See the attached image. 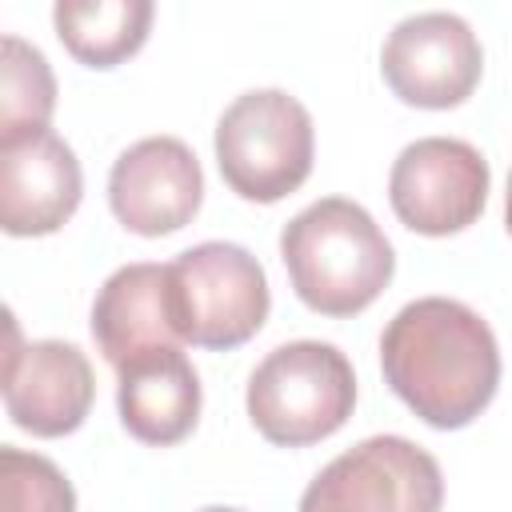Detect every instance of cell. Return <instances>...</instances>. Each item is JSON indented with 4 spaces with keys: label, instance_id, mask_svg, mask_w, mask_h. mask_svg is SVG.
<instances>
[{
    "label": "cell",
    "instance_id": "obj_1",
    "mask_svg": "<svg viewBox=\"0 0 512 512\" xmlns=\"http://www.w3.org/2000/svg\"><path fill=\"white\" fill-rule=\"evenodd\" d=\"M388 388L432 428L472 424L496 396L500 348L480 312L448 296L404 304L380 336Z\"/></svg>",
    "mask_w": 512,
    "mask_h": 512
},
{
    "label": "cell",
    "instance_id": "obj_2",
    "mask_svg": "<svg viewBox=\"0 0 512 512\" xmlns=\"http://www.w3.org/2000/svg\"><path fill=\"white\" fill-rule=\"evenodd\" d=\"M280 260L296 296L320 316L364 312L396 272L380 224L344 196H324L300 208L280 232Z\"/></svg>",
    "mask_w": 512,
    "mask_h": 512
},
{
    "label": "cell",
    "instance_id": "obj_3",
    "mask_svg": "<svg viewBox=\"0 0 512 512\" xmlns=\"http://www.w3.org/2000/svg\"><path fill=\"white\" fill-rule=\"evenodd\" d=\"M356 408L348 356L324 340L272 348L248 376V416L276 448H304L344 428Z\"/></svg>",
    "mask_w": 512,
    "mask_h": 512
},
{
    "label": "cell",
    "instance_id": "obj_4",
    "mask_svg": "<svg viewBox=\"0 0 512 512\" xmlns=\"http://www.w3.org/2000/svg\"><path fill=\"white\" fill-rule=\"evenodd\" d=\"M212 144L220 176L236 196L276 204L308 180L316 132L296 96L284 88H252L224 108Z\"/></svg>",
    "mask_w": 512,
    "mask_h": 512
},
{
    "label": "cell",
    "instance_id": "obj_5",
    "mask_svg": "<svg viewBox=\"0 0 512 512\" xmlns=\"http://www.w3.org/2000/svg\"><path fill=\"white\" fill-rule=\"evenodd\" d=\"M172 320L184 344L240 348L252 340L272 308L260 260L232 240H204L168 264Z\"/></svg>",
    "mask_w": 512,
    "mask_h": 512
},
{
    "label": "cell",
    "instance_id": "obj_6",
    "mask_svg": "<svg viewBox=\"0 0 512 512\" xmlns=\"http://www.w3.org/2000/svg\"><path fill=\"white\" fill-rule=\"evenodd\" d=\"M444 476L404 436H368L340 452L300 496V512H440Z\"/></svg>",
    "mask_w": 512,
    "mask_h": 512
},
{
    "label": "cell",
    "instance_id": "obj_7",
    "mask_svg": "<svg viewBox=\"0 0 512 512\" xmlns=\"http://www.w3.org/2000/svg\"><path fill=\"white\" fill-rule=\"evenodd\" d=\"M488 180V160L468 140L424 136L396 156L388 200L404 228L420 236H452L484 212Z\"/></svg>",
    "mask_w": 512,
    "mask_h": 512
},
{
    "label": "cell",
    "instance_id": "obj_8",
    "mask_svg": "<svg viewBox=\"0 0 512 512\" xmlns=\"http://www.w3.org/2000/svg\"><path fill=\"white\" fill-rule=\"evenodd\" d=\"M380 72L392 96L412 108H456L480 84L484 52L464 16L416 12L388 32Z\"/></svg>",
    "mask_w": 512,
    "mask_h": 512
},
{
    "label": "cell",
    "instance_id": "obj_9",
    "mask_svg": "<svg viewBox=\"0 0 512 512\" xmlns=\"http://www.w3.org/2000/svg\"><path fill=\"white\" fill-rule=\"evenodd\" d=\"M96 396L88 356L68 340L20 344L16 316L8 312L4 348V408L16 428L32 436H68L84 424Z\"/></svg>",
    "mask_w": 512,
    "mask_h": 512
},
{
    "label": "cell",
    "instance_id": "obj_10",
    "mask_svg": "<svg viewBox=\"0 0 512 512\" xmlns=\"http://www.w3.org/2000/svg\"><path fill=\"white\" fill-rule=\"evenodd\" d=\"M204 200L196 152L176 136H144L108 172L112 216L136 236H168L192 224Z\"/></svg>",
    "mask_w": 512,
    "mask_h": 512
},
{
    "label": "cell",
    "instance_id": "obj_11",
    "mask_svg": "<svg viewBox=\"0 0 512 512\" xmlns=\"http://www.w3.org/2000/svg\"><path fill=\"white\" fill-rule=\"evenodd\" d=\"M84 176L56 132H28L0 144V224L8 236H48L80 208Z\"/></svg>",
    "mask_w": 512,
    "mask_h": 512
},
{
    "label": "cell",
    "instance_id": "obj_12",
    "mask_svg": "<svg viewBox=\"0 0 512 512\" xmlns=\"http://www.w3.org/2000/svg\"><path fill=\"white\" fill-rule=\"evenodd\" d=\"M92 340L104 360L120 372L132 360H144L164 348H180V332L172 320V288L168 264H124L116 268L92 304Z\"/></svg>",
    "mask_w": 512,
    "mask_h": 512
},
{
    "label": "cell",
    "instance_id": "obj_13",
    "mask_svg": "<svg viewBox=\"0 0 512 512\" xmlns=\"http://www.w3.org/2000/svg\"><path fill=\"white\" fill-rule=\"evenodd\" d=\"M116 408L128 436L152 448L180 444L200 420V376L180 348L152 352L116 372Z\"/></svg>",
    "mask_w": 512,
    "mask_h": 512
},
{
    "label": "cell",
    "instance_id": "obj_14",
    "mask_svg": "<svg viewBox=\"0 0 512 512\" xmlns=\"http://www.w3.org/2000/svg\"><path fill=\"white\" fill-rule=\"evenodd\" d=\"M152 0H60L52 24L60 44L88 68H116L136 56L152 28Z\"/></svg>",
    "mask_w": 512,
    "mask_h": 512
},
{
    "label": "cell",
    "instance_id": "obj_15",
    "mask_svg": "<svg viewBox=\"0 0 512 512\" xmlns=\"http://www.w3.org/2000/svg\"><path fill=\"white\" fill-rule=\"evenodd\" d=\"M56 108V76L44 52L20 36L0 40V144L44 132Z\"/></svg>",
    "mask_w": 512,
    "mask_h": 512
},
{
    "label": "cell",
    "instance_id": "obj_16",
    "mask_svg": "<svg viewBox=\"0 0 512 512\" xmlns=\"http://www.w3.org/2000/svg\"><path fill=\"white\" fill-rule=\"evenodd\" d=\"M0 512H76L68 476L40 452L0 448Z\"/></svg>",
    "mask_w": 512,
    "mask_h": 512
},
{
    "label": "cell",
    "instance_id": "obj_17",
    "mask_svg": "<svg viewBox=\"0 0 512 512\" xmlns=\"http://www.w3.org/2000/svg\"><path fill=\"white\" fill-rule=\"evenodd\" d=\"M504 224L512 232V172H508V196H504Z\"/></svg>",
    "mask_w": 512,
    "mask_h": 512
},
{
    "label": "cell",
    "instance_id": "obj_18",
    "mask_svg": "<svg viewBox=\"0 0 512 512\" xmlns=\"http://www.w3.org/2000/svg\"><path fill=\"white\" fill-rule=\"evenodd\" d=\"M200 512H244V508H228V504H208V508H200Z\"/></svg>",
    "mask_w": 512,
    "mask_h": 512
}]
</instances>
